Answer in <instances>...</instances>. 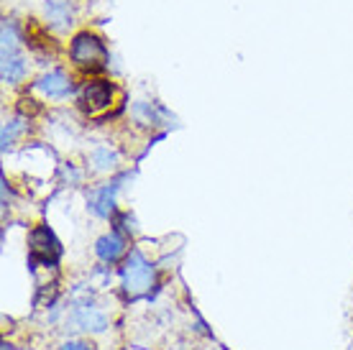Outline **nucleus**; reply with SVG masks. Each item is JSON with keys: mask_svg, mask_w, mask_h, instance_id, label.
<instances>
[{"mask_svg": "<svg viewBox=\"0 0 353 350\" xmlns=\"http://www.w3.org/2000/svg\"><path fill=\"white\" fill-rule=\"evenodd\" d=\"M36 90L39 92H44L46 97H54V100H59V97H67L72 90V82L67 74L62 72H49L44 77L36 79Z\"/></svg>", "mask_w": 353, "mask_h": 350, "instance_id": "39448f33", "label": "nucleus"}, {"mask_svg": "<svg viewBox=\"0 0 353 350\" xmlns=\"http://www.w3.org/2000/svg\"><path fill=\"white\" fill-rule=\"evenodd\" d=\"M113 95H115V88L108 79H90L80 92V103L88 107L90 113H100V110L110 107Z\"/></svg>", "mask_w": 353, "mask_h": 350, "instance_id": "7ed1b4c3", "label": "nucleus"}, {"mask_svg": "<svg viewBox=\"0 0 353 350\" xmlns=\"http://www.w3.org/2000/svg\"><path fill=\"white\" fill-rule=\"evenodd\" d=\"M31 256L39 258L41 263H54L59 258V243L46 225H39L31 233Z\"/></svg>", "mask_w": 353, "mask_h": 350, "instance_id": "20e7f679", "label": "nucleus"}, {"mask_svg": "<svg viewBox=\"0 0 353 350\" xmlns=\"http://www.w3.org/2000/svg\"><path fill=\"white\" fill-rule=\"evenodd\" d=\"M95 254L100 256V261L115 263L125 254V240L118 233H108V236H103L95 243Z\"/></svg>", "mask_w": 353, "mask_h": 350, "instance_id": "423d86ee", "label": "nucleus"}, {"mask_svg": "<svg viewBox=\"0 0 353 350\" xmlns=\"http://www.w3.org/2000/svg\"><path fill=\"white\" fill-rule=\"evenodd\" d=\"M26 61H23V56L21 54H3V70H0V74H3V82L6 85H16V82H21V79L26 77Z\"/></svg>", "mask_w": 353, "mask_h": 350, "instance_id": "0eeeda50", "label": "nucleus"}, {"mask_svg": "<svg viewBox=\"0 0 353 350\" xmlns=\"http://www.w3.org/2000/svg\"><path fill=\"white\" fill-rule=\"evenodd\" d=\"M23 131V123L21 121H10L3 125V149H10L16 143V136Z\"/></svg>", "mask_w": 353, "mask_h": 350, "instance_id": "ddd939ff", "label": "nucleus"}, {"mask_svg": "<svg viewBox=\"0 0 353 350\" xmlns=\"http://www.w3.org/2000/svg\"><path fill=\"white\" fill-rule=\"evenodd\" d=\"M74 322L80 325L82 330H90V333H103L108 327V317L103 312H97L95 307H80L77 315H74Z\"/></svg>", "mask_w": 353, "mask_h": 350, "instance_id": "6e6552de", "label": "nucleus"}, {"mask_svg": "<svg viewBox=\"0 0 353 350\" xmlns=\"http://www.w3.org/2000/svg\"><path fill=\"white\" fill-rule=\"evenodd\" d=\"M70 56L80 70H90V72L103 70L108 64L105 44H103L95 34H90V31H82V34H77L72 39Z\"/></svg>", "mask_w": 353, "mask_h": 350, "instance_id": "f257e3e1", "label": "nucleus"}, {"mask_svg": "<svg viewBox=\"0 0 353 350\" xmlns=\"http://www.w3.org/2000/svg\"><path fill=\"white\" fill-rule=\"evenodd\" d=\"M121 276H123L125 294H131V297H141V294H146V291L154 287V269H151V263L143 258L141 251H131V254H128Z\"/></svg>", "mask_w": 353, "mask_h": 350, "instance_id": "f03ea898", "label": "nucleus"}, {"mask_svg": "<svg viewBox=\"0 0 353 350\" xmlns=\"http://www.w3.org/2000/svg\"><path fill=\"white\" fill-rule=\"evenodd\" d=\"M18 52V34L13 23H3V54H16Z\"/></svg>", "mask_w": 353, "mask_h": 350, "instance_id": "f8f14e48", "label": "nucleus"}, {"mask_svg": "<svg viewBox=\"0 0 353 350\" xmlns=\"http://www.w3.org/2000/svg\"><path fill=\"white\" fill-rule=\"evenodd\" d=\"M92 164H95L97 172H113L118 167V154L110 151L108 146H103V149H97L92 154Z\"/></svg>", "mask_w": 353, "mask_h": 350, "instance_id": "9b49d317", "label": "nucleus"}, {"mask_svg": "<svg viewBox=\"0 0 353 350\" xmlns=\"http://www.w3.org/2000/svg\"><path fill=\"white\" fill-rule=\"evenodd\" d=\"M46 18H49V23L52 26H70V8H67V3H57V0H49L46 3Z\"/></svg>", "mask_w": 353, "mask_h": 350, "instance_id": "9d476101", "label": "nucleus"}, {"mask_svg": "<svg viewBox=\"0 0 353 350\" xmlns=\"http://www.w3.org/2000/svg\"><path fill=\"white\" fill-rule=\"evenodd\" d=\"M59 350H92V345H88V342H64Z\"/></svg>", "mask_w": 353, "mask_h": 350, "instance_id": "4468645a", "label": "nucleus"}, {"mask_svg": "<svg viewBox=\"0 0 353 350\" xmlns=\"http://www.w3.org/2000/svg\"><path fill=\"white\" fill-rule=\"evenodd\" d=\"M113 197H115V184L113 187H103V189H97V192L92 194V200H90L92 212L100 215V218H108V215L113 212Z\"/></svg>", "mask_w": 353, "mask_h": 350, "instance_id": "1a4fd4ad", "label": "nucleus"}]
</instances>
